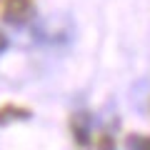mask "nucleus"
Returning <instances> with one entry per match:
<instances>
[{
  "mask_svg": "<svg viewBox=\"0 0 150 150\" xmlns=\"http://www.w3.org/2000/svg\"><path fill=\"white\" fill-rule=\"evenodd\" d=\"M35 15L33 0H0V18L10 25H25Z\"/></svg>",
  "mask_w": 150,
  "mask_h": 150,
  "instance_id": "nucleus-1",
  "label": "nucleus"
},
{
  "mask_svg": "<svg viewBox=\"0 0 150 150\" xmlns=\"http://www.w3.org/2000/svg\"><path fill=\"white\" fill-rule=\"evenodd\" d=\"M30 118H33L30 108L15 105V103L0 105V125H10V123H18V120H30Z\"/></svg>",
  "mask_w": 150,
  "mask_h": 150,
  "instance_id": "nucleus-3",
  "label": "nucleus"
},
{
  "mask_svg": "<svg viewBox=\"0 0 150 150\" xmlns=\"http://www.w3.org/2000/svg\"><path fill=\"white\" fill-rule=\"evenodd\" d=\"M5 48H8V38L3 35V33H0V53H3V50H5Z\"/></svg>",
  "mask_w": 150,
  "mask_h": 150,
  "instance_id": "nucleus-5",
  "label": "nucleus"
},
{
  "mask_svg": "<svg viewBox=\"0 0 150 150\" xmlns=\"http://www.w3.org/2000/svg\"><path fill=\"white\" fill-rule=\"evenodd\" d=\"M125 148L128 150H150V135L130 133L128 138H125Z\"/></svg>",
  "mask_w": 150,
  "mask_h": 150,
  "instance_id": "nucleus-4",
  "label": "nucleus"
},
{
  "mask_svg": "<svg viewBox=\"0 0 150 150\" xmlns=\"http://www.w3.org/2000/svg\"><path fill=\"white\" fill-rule=\"evenodd\" d=\"M70 133H73V140L80 150H88L90 145V115L88 112H75L70 118Z\"/></svg>",
  "mask_w": 150,
  "mask_h": 150,
  "instance_id": "nucleus-2",
  "label": "nucleus"
}]
</instances>
